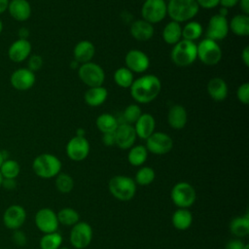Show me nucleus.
Instances as JSON below:
<instances>
[{
    "mask_svg": "<svg viewBox=\"0 0 249 249\" xmlns=\"http://www.w3.org/2000/svg\"><path fill=\"white\" fill-rule=\"evenodd\" d=\"M132 98L140 104H145L155 100L160 92V80L153 74L143 75L133 81L130 88Z\"/></svg>",
    "mask_w": 249,
    "mask_h": 249,
    "instance_id": "obj_1",
    "label": "nucleus"
},
{
    "mask_svg": "<svg viewBox=\"0 0 249 249\" xmlns=\"http://www.w3.org/2000/svg\"><path fill=\"white\" fill-rule=\"evenodd\" d=\"M60 160L50 153L38 155L32 161L33 172L42 179H51L61 172Z\"/></svg>",
    "mask_w": 249,
    "mask_h": 249,
    "instance_id": "obj_2",
    "label": "nucleus"
},
{
    "mask_svg": "<svg viewBox=\"0 0 249 249\" xmlns=\"http://www.w3.org/2000/svg\"><path fill=\"white\" fill-rule=\"evenodd\" d=\"M166 9L171 20L180 23L193 19L197 15L199 7L196 0H169Z\"/></svg>",
    "mask_w": 249,
    "mask_h": 249,
    "instance_id": "obj_3",
    "label": "nucleus"
},
{
    "mask_svg": "<svg viewBox=\"0 0 249 249\" xmlns=\"http://www.w3.org/2000/svg\"><path fill=\"white\" fill-rule=\"evenodd\" d=\"M108 189L111 195L118 200L127 201L135 196L136 183L129 176L116 175L109 180Z\"/></svg>",
    "mask_w": 249,
    "mask_h": 249,
    "instance_id": "obj_4",
    "label": "nucleus"
},
{
    "mask_svg": "<svg viewBox=\"0 0 249 249\" xmlns=\"http://www.w3.org/2000/svg\"><path fill=\"white\" fill-rule=\"evenodd\" d=\"M171 60L179 67H187L197 58L196 44L192 41L181 39L173 46L170 53Z\"/></svg>",
    "mask_w": 249,
    "mask_h": 249,
    "instance_id": "obj_5",
    "label": "nucleus"
},
{
    "mask_svg": "<svg viewBox=\"0 0 249 249\" xmlns=\"http://www.w3.org/2000/svg\"><path fill=\"white\" fill-rule=\"evenodd\" d=\"M172 202L178 208H189L196 199V192L195 188L188 182L176 183L170 192Z\"/></svg>",
    "mask_w": 249,
    "mask_h": 249,
    "instance_id": "obj_6",
    "label": "nucleus"
},
{
    "mask_svg": "<svg viewBox=\"0 0 249 249\" xmlns=\"http://www.w3.org/2000/svg\"><path fill=\"white\" fill-rule=\"evenodd\" d=\"M197 58L205 65L213 66L220 62L222 58V50L219 44L209 38L202 39L196 45Z\"/></svg>",
    "mask_w": 249,
    "mask_h": 249,
    "instance_id": "obj_7",
    "label": "nucleus"
},
{
    "mask_svg": "<svg viewBox=\"0 0 249 249\" xmlns=\"http://www.w3.org/2000/svg\"><path fill=\"white\" fill-rule=\"evenodd\" d=\"M78 76L89 88L102 86L105 81V72L103 68L92 61L82 63L78 68Z\"/></svg>",
    "mask_w": 249,
    "mask_h": 249,
    "instance_id": "obj_8",
    "label": "nucleus"
},
{
    "mask_svg": "<svg viewBox=\"0 0 249 249\" xmlns=\"http://www.w3.org/2000/svg\"><path fill=\"white\" fill-rule=\"evenodd\" d=\"M92 236L93 231L91 226L87 222L79 221L71 228L69 240L75 249H85L90 244Z\"/></svg>",
    "mask_w": 249,
    "mask_h": 249,
    "instance_id": "obj_9",
    "label": "nucleus"
},
{
    "mask_svg": "<svg viewBox=\"0 0 249 249\" xmlns=\"http://www.w3.org/2000/svg\"><path fill=\"white\" fill-rule=\"evenodd\" d=\"M142 18L152 24L160 22L167 15L164 0H145L141 8Z\"/></svg>",
    "mask_w": 249,
    "mask_h": 249,
    "instance_id": "obj_10",
    "label": "nucleus"
},
{
    "mask_svg": "<svg viewBox=\"0 0 249 249\" xmlns=\"http://www.w3.org/2000/svg\"><path fill=\"white\" fill-rule=\"evenodd\" d=\"M146 149L148 152L161 156L169 153L173 148L172 138L165 132L155 131L146 139Z\"/></svg>",
    "mask_w": 249,
    "mask_h": 249,
    "instance_id": "obj_11",
    "label": "nucleus"
},
{
    "mask_svg": "<svg viewBox=\"0 0 249 249\" xmlns=\"http://www.w3.org/2000/svg\"><path fill=\"white\" fill-rule=\"evenodd\" d=\"M34 222L37 229L43 233L57 231L59 225L56 213L49 207L39 209L35 214Z\"/></svg>",
    "mask_w": 249,
    "mask_h": 249,
    "instance_id": "obj_12",
    "label": "nucleus"
},
{
    "mask_svg": "<svg viewBox=\"0 0 249 249\" xmlns=\"http://www.w3.org/2000/svg\"><path fill=\"white\" fill-rule=\"evenodd\" d=\"M89 142L85 136H73L66 144V155L74 161L86 160L89 154Z\"/></svg>",
    "mask_w": 249,
    "mask_h": 249,
    "instance_id": "obj_13",
    "label": "nucleus"
},
{
    "mask_svg": "<svg viewBox=\"0 0 249 249\" xmlns=\"http://www.w3.org/2000/svg\"><path fill=\"white\" fill-rule=\"evenodd\" d=\"M26 216V210L23 206L12 204L7 207L3 213V224L11 231L19 230L25 223Z\"/></svg>",
    "mask_w": 249,
    "mask_h": 249,
    "instance_id": "obj_14",
    "label": "nucleus"
},
{
    "mask_svg": "<svg viewBox=\"0 0 249 249\" xmlns=\"http://www.w3.org/2000/svg\"><path fill=\"white\" fill-rule=\"evenodd\" d=\"M35 73L29 70L27 67L18 68L10 76L11 86L18 91L30 89L35 85Z\"/></svg>",
    "mask_w": 249,
    "mask_h": 249,
    "instance_id": "obj_15",
    "label": "nucleus"
},
{
    "mask_svg": "<svg viewBox=\"0 0 249 249\" xmlns=\"http://www.w3.org/2000/svg\"><path fill=\"white\" fill-rule=\"evenodd\" d=\"M229 21L226 17L219 14L212 16L208 21L206 29V38L214 41H221L228 36Z\"/></svg>",
    "mask_w": 249,
    "mask_h": 249,
    "instance_id": "obj_16",
    "label": "nucleus"
},
{
    "mask_svg": "<svg viewBox=\"0 0 249 249\" xmlns=\"http://www.w3.org/2000/svg\"><path fill=\"white\" fill-rule=\"evenodd\" d=\"M124 63L132 73H144L150 66V58L144 52L132 49L126 53Z\"/></svg>",
    "mask_w": 249,
    "mask_h": 249,
    "instance_id": "obj_17",
    "label": "nucleus"
},
{
    "mask_svg": "<svg viewBox=\"0 0 249 249\" xmlns=\"http://www.w3.org/2000/svg\"><path fill=\"white\" fill-rule=\"evenodd\" d=\"M136 132L132 124L122 123L119 124L117 129L115 130L116 145L122 150L130 149L136 140Z\"/></svg>",
    "mask_w": 249,
    "mask_h": 249,
    "instance_id": "obj_18",
    "label": "nucleus"
},
{
    "mask_svg": "<svg viewBox=\"0 0 249 249\" xmlns=\"http://www.w3.org/2000/svg\"><path fill=\"white\" fill-rule=\"evenodd\" d=\"M32 46L28 39H17L8 49V57L15 63H20L26 60L31 54Z\"/></svg>",
    "mask_w": 249,
    "mask_h": 249,
    "instance_id": "obj_19",
    "label": "nucleus"
},
{
    "mask_svg": "<svg viewBox=\"0 0 249 249\" xmlns=\"http://www.w3.org/2000/svg\"><path fill=\"white\" fill-rule=\"evenodd\" d=\"M7 12L17 21H26L32 13L31 5L27 0H10Z\"/></svg>",
    "mask_w": 249,
    "mask_h": 249,
    "instance_id": "obj_20",
    "label": "nucleus"
},
{
    "mask_svg": "<svg viewBox=\"0 0 249 249\" xmlns=\"http://www.w3.org/2000/svg\"><path fill=\"white\" fill-rule=\"evenodd\" d=\"M130 34L131 36L140 42H146L154 36V26L152 23L142 19L134 20L130 25Z\"/></svg>",
    "mask_w": 249,
    "mask_h": 249,
    "instance_id": "obj_21",
    "label": "nucleus"
},
{
    "mask_svg": "<svg viewBox=\"0 0 249 249\" xmlns=\"http://www.w3.org/2000/svg\"><path fill=\"white\" fill-rule=\"evenodd\" d=\"M133 126L137 137L146 140L153 132H155L156 121L151 114L142 113Z\"/></svg>",
    "mask_w": 249,
    "mask_h": 249,
    "instance_id": "obj_22",
    "label": "nucleus"
},
{
    "mask_svg": "<svg viewBox=\"0 0 249 249\" xmlns=\"http://www.w3.org/2000/svg\"><path fill=\"white\" fill-rule=\"evenodd\" d=\"M188 121V114L184 106L175 104L170 107L167 113V123L173 129L179 130L185 127Z\"/></svg>",
    "mask_w": 249,
    "mask_h": 249,
    "instance_id": "obj_23",
    "label": "nucleus"
},
{
    "mask_svg": "<svg viewBox=\"0 0 249 249\" xmlns=\"http://www.w3.org/2000/svg\"><path fill=\"white\" fill-rule=\"evenodd\" d=\"M95 53V47L92 42L89 40H82L78 42L73 50V56L79 63H86L91 61Z\"/></svg>",
    "mask_w": 249,
    "mask_h": 249,
    "instance_id": "obj_24",
    "label": "nucleus"
},
{
    "mask_svg": "<svg viewBox=\"0 0 249 249\" xmlns=\"http://www.w3.org/2000/svg\"><path fill=\"white\" fill-rule=\"evenodd\" d=\"M206 89L209 96L215 101H223L228 96V85L225 80L220 77L210 79Z\"/></svg>",
    "mask_w": 249,
    "mask_h": 249,
    "instance_id": "obj_25",
    "label": "nucleus"
},
{
    "mask_svg": "<svg viewBox=\"0 0 249 249\" xmlns=\"http://www.w3.org/2000/svg\"><path fill=\"white\" fill-rule=\"evenodd\" d=\"M108 97V90L103 86L89 88L85 92V101L89 106L98 107L103 104Z\"/></svg>",
    "mask_w": 249,
    "mask_h": 249,
    "instance_id": "obj_26",
    "label": "nucleus"
},
{
    "mask_svg": "<svg viewBox=\"0 0 249 249\" xmlns=\"http://www.w3.org/2000/svg\"><path fill=\"white\" fill-rule=\"evenodd\" d=\"M171 223L176 230L186 231L192 226L193 214L187 208H178L172 214Z\"/></svg>",
    "mask_w": 249,
    "mask_h": 249,
    "instance_id": "obj_27",
    "label": "nucleus"
},
{
    "mask_svg": "<svg viewBox=\"0 0 249 249\" xmlns=\"http://www.w3.org/2000/svg\"><path fill=\"white\" fill-rule=\"evenodd\" d=\"M229 29L236 36L247 37L249 35V16L235 15L229 22Z\"/></svg>",
    "mask_w": 249,
    "mask_h": 249,
    "instance_id": "obj_28",
    "label": "nucleus"
},
{
    "mask_svg": "<svg viewBox=\"0 0 249 249\" xmlns=\"http://www.w3.org/2000/svg\"><path fill=\"white\" fill-rule=\"evenodd\" d=\"M230 231L231 232L236 236L237 238L239 237H244L248 235L249 233V214L246 212L242 216H236L231 219L230 222Z\"/></svg>",
    "mask_w": 249,
    "mask_h": 249,
    "instance_id": "obj_29",
    "label": "nucleus"
},
{
    "mask_svg": "<svg viewBox=\"0 0 249 249\" xmlns=\"http://www.w3.org/2000/svg\"><path fill=\"white\" fill-rule=\"evenodd\" d=\"M162 39L168 45L174 46L178 43L182 39V27L180 23L174 20L166 23L162 30Z\"/></svg>",
    "mask_w": 249,
    "mask_h": 249,
    "instance_id": "obj_30",
    "label": "nucleus"
},
{
    "mask_svg": "<svg viewBox=\"0 0 249 249\" xmlns=\"http://www.w3.org/2000/svg\"><path fill=\"white\" fill-rule=\"evenodd\" d=\"M96 127L102 133L115 132L119 125V121L115 116L109 113H103L96 118Z\"/></svg>",
    "mask_w": 249,
    "mask_h": 249,
    "instance_id": "obj_31",
    "label": "nucleus"
},
{
    "mask_svg": "<svg viewBox=\"0 0 249 249\" xmlns=\"http://www.w3.org/2000/svg\"><path fill=\"white\" fill-rule=\"evenodd\" d=\"M127 160L133 166H141L148 159V151L143 145H133L128 149Z\"/></svg>",
    "mask_w": 249,
    "mask_h": 249,
    "instance_id": "obj_32",
    "label": "nucleus"
},
{
    "mask_svg": "<svg viewBox=\"0 0 249 249\" xmlns=\"http://www.w3.org/2000/svg\"><path fill=\"white\" fill-rule=\"evenodd\" d=\"M58 223L65 227H73L80 221V214L71 207H64L60 209L57 213Z\"/></svg>",
    "mask_w": 249,
    "mask_h": 249,
    "instance_id": "obj_33",
    "label": "nucleus"
},
{
    "mask_svg": "<svg viewBox=\"0 0 249 249\" xmlns=\"http://www.w3.org/2000/svg\"><path fill=\"white\" fill-rule=\"evenodd\" d=\"M114 82L117 86L124 89H129L134 81L133 73L126 67L118 68L113 75Z\"/></svg>",
    "mask_w": 249,
    "mask_h": 249,
    "instance_id": "obj_34",
    "label": "nucleus"
},
{
    "mask_svg": "<svg viewBox=\"0 0 249 249\" xmlns=\"http://www.w3.org/2000/svg\"><path fill=\"white\" fill-rule=\"evenodd\" d=\"M0 173L3 178L17 179L20 173V165L16 160L7 159L0 166Z\"/></svg>",
    "mask_w": 249,
    "mask_h": 249,
    "instance_id": "obj_35",
    "label": "nucleus"
},
{
    "mask_svg": "<svg viewBox=\"0 0 249 249\" xmlns=\"http://www.w3.org/2000/svg\"><path fill=\"white\" fill-rule=\"evenodd\" d=\"M202 34V26L199 22L195 20L188 21L184 27H182V38L188 41L195 42Z\"/></svg>",
    "mask_w": 249,
    "mask_h": 249,
    "instance_id": "obj_36",
    "label": "nucleus"
},
{
    "mask_svg": "<svg viewBox=\"0 0 249 249\" xmlns=\"http://www.w3.org/2000/svg\"><path fill=\"white\" fill-rule=\"evenodd\" d=\"M62 244V236L59 232L44 233L39 241L40 249H58Z\"/></svg>",
    "mask_w": 249,
    "mask_h": 249,
    "instance_id": "obj_37",
    "label": "nucleus"
},
{
    "mask_svg": "<svg viewBox=\"0 0 249 249\" xmlns=\"http://www.w3.org/2000/svg\"><path fill=\"white\" fill-rule=\"evenodd\" d=\"M156 178L155 170L150 166H141L135 173L134 181L136 185L148 186L154 182Z\"/></svg>",
    "mask_w": 249,
    "mask_h": 249,
    "instance_id": "obj_38",
    "label": "nucleus"
},
{
    "mask_svg": "<svg viewBox=\"0 0 249 249\" xmlns=\"http://www.w3.org/2000/svg\"><path fill=\"white\" fill-rule=\"evenodd\" d=\"M55 188L61 194H68L74 188V180L72 176L67 173L60 172L55 176Z\"/></svg>",
    "mask_w": 249,
    "mask_h": 249,
    "instance_id": "obj_39",
    "label": "nucleus"
},
{
    "mask_svg": "<svg viewBox=\"0 0 249 249\" xmlns=\"http://www.w3.org/2000/svg\"><path fill=\"white\" fill-rule=\"evenodd\" d=\"M141 114H142L141 107L138 104L132 103L125 107L123 113V118L124 120V123L133 125L135 122L139 119Z\"/></svg>",
    "mask_w": 249,
    "mask_h": 249,
    "instance_id": "obj_40",
    "label": "nucleus"
},
{
    "mask_svg": "<svg viewBox=\"0 0 249 249\" xmlns=\"http://www.w3.org/2000/svg\"><path fill=\"white\" fill-rule=\"evenodd\" d=\"M44 64L43 57L39 54H30L27 58V68L32 72H36L42 68Z\"/></svg>",
    "mask_w": 249,
    "mask_h": 249,
    "instance_id": "obj_41",
    "label": "nucleus"
},
{
    "mask_svg": "<svg viewBox=\"0 0 249 249\" xmlns=\"http://www.w3.org/2000/svg\"><path fill=\"white\" fill-rule=\"evenodd\" d=\"M236 97L238 101L244 105L249 103V84L247 82L241 84L236 89Z\"/></svg>",
    "mask_w": 249,
    "mask_h": 249,
    "instance_id": "obj_42",
    "label": "nucleus"
},
{
    "mask_svg": "<svg viewBox=\"0 0 249 249\" xmlns=\"http://www.w3.org/2000/svg\"><path fill=\"white\" fill-rule=\"evenodd\" d=\"M12 239H13L14 243L17 244L18 246H24L27 242V237H26L25 233L22 231H20V229L14 231Z\"/></svg>",
    "mask_w": 249,
    "mask_h": 249,
    "instance_id": "obj_43",
    "label": "nucleus"
},
{
    "mask_svg": "<svg viewBox=\"0 0 249 249\" xmlns=\"http://www.w3.org/2000/svg\"><path fill=\"white\" fill-rule=\"evenodd\" d=\"M245 243L241 241L239 238H232L227 242L225 249H242Z\"/></svg>",
    "mask_w": 249,
    "mask_h": 249,
    "instance_id": "obj_44",
    "label": "nucleus"
},
{
    "mask_svg": "<svg viewBox=\"0 0 249 249\" xmlns=\"http://www.w3.org/2000/svg\"><path fill=\"white\" fill-rule=\"evenodd\" d=\"M198 7L203 9H213L219 5V0H196Z\"/></svg>",
    "mask_w": 249,
    "mask_h": 249,
    "instance_id": "obj_45",
    "label": "nucleus"
},
{
    "mask_svg": "<svg viewBox=\"0 0 249 249\" xmlns=\"http://www.w3.org/2000/svg\"><path fill=\"white\" fill-rule=\"evenodd\" d=\"M102 142L105 146L111 147L116 145V139H115V132H107L102 133Z\"/></svg>",
    "mask_w": 249,
    "mask_h": 249,
    "instance_id": "obj_46",
    "label": "nucleus"
},
{
    "mask_svg": "<svg viewBox=\"0 0 249 249\" xmlns=\"http://www.w3.org/2000/svg\"><path fill=\"white\" fill-rule=\"evenodd\" d=\"M17 186H18V183H17L16 179H6V178H3L2 187L1 188H4L7 191H13V190H15L17 188Z\"/></svg>",
    "mask_w": 249,
    "mask_h": 249,
    "instance_id": "obj_47",
    "label": "nucleus"
},
{
    "mask_svg": "<svg viewBox=\"0 0 249 249\" xmlns=\"http://www.w3.org/2000/svg\"><path fill=\"white\" fill-rule=\"evenodd\" d=\"M239 0H219V5H221V7L226 8V9H230V8H233L238 4Z\"/></svg>",
    "mask_w": 249,
    "mask_h": 249,
    "instance_id": "obj_48",
    "label": "nucleus"
},
{
    "mask_svg": "<svg viewBox=\"0 0 249 249\" xmlns=\"http://www.w3.org/2000/svg\"><path fill=\"white\" fill-rule=\"evenodd\" d=\"M241 60L243 64L248 67L249 66V46H246L241 52Z\"/></svg>",
    "mask_w": 249,
    "mask_h": 249,
    "instance_id": "obj_49",
    "label": "nucleus"
},
{
    "mask_svg": "<svg viewBox=\"0 0 249 249\" xmlns=\"http://www.w3.org/2000/svg\"><path fill=\"white\" fill-rule=\"evenodd\" d=\"M239 8L242 11V14L249 15V0H239Z\"/></svg>",
    "mask_w": 249,
    "mask_h": 249,
    "instance_id": "obj_50",
    "label": "nucleus"
},
{
    "mask_svg": "<svg viewBox=\"0 0 249 249\" xmlns=\"http://www.w3.org/2000/svg\"><path fill=\"white\" fill-rule=\"evenodd\" d=\"M18 33V38L20 39H27V37L29 36V30L26 27H21Z\"/></svg>",
    "mask_w": 249,
    "mask_h": 249,
    "instance_id": "obj_51",
    "label": "nucleus"
},
{
    "mask_svg": "<svg viewBox=\"0 0 249 249\" xmlns=\"http://www.w3.org/2000/svg\"><path fill=\"white\" fill-rule=\"evenodd\" d=\"M9 1L10 0H0V15H2L3 13H5L7 11Z\"/></svg>",
    "mask_w": 249,
    "mask_h": 249,
    "instance_id": "obj_52",
    "label": "nucleus"
},
{
    "mask_svg": "<svg viewBox=\"0 0 249 249\" xmlns=\"http://www.w3.org/2000/svg\"><path fill=\"white\" fill-rule=\"evenodd\" d=\"M6 154H7L6 151H3V150L0 149V166H1V164L3 163V161L8 159V157H7Z\"/></svg>",
    "mask_w": 249,
    "mask_h": 249,
    "instance_id": "obj_53",
    "label": "nucleus"
},
{
    "mask_svg": "<svg viewBox=\"0 0 249 249\" xmlns=\"http://www.w3.org/2000/svg\"><path fill=\"white\" fill-rule=\"evenodd\" d=\"M79 64H80V63H79L78 61H76L75 59H73V60L70 61V67H71L72 69H78L79 66H80Z\"/></svg>",
    "mask_w": 249,
    "mask_h": 249,
    "instance_id": "obj_54",
    "label": "nucleus"
},
{
    "mask_svg": "<svg viewBox=\"0 0 249 249\" xmlns=\"http://www.w3.org/2000/svg\"><path fill=\"white\" fill-rule=\"evenodd\" d=\"M76 135L77 136H85L86 135V130L82 127H79L77 130H76Z\"/></svg>",
    "mask_w": 249,
    "mask_h": 249,
    "instance_id": "obj_55",
    "label": "nucleus"
},
{
    "mask_svg": "<svg viewBox=\"0 0 249 249\" xmlns=\"http://www.w3.org/2000/svg\"><path fill=\"white\" fill-rule=\"evenodd\" d=\"M219 15H221V16H223V17H227V15H228V9L221 7V10H220Z\"/></svg>",
    "mask_w": 249,
    "mask_h": 249,
    "instance_id": "obj_56",
    "label": "nucleus"
},
{
    "mask_svg": "<svg viewBox=\"0 0 249 249\" xmlns=\"http://www.w3.org/2000/svg\"><path fill=\"white\" fill-rule=\"evenodd\" d=\"M2 31H3V22H2V20L0 19V35H1Z\"/></svg>",
    "mask_w": 249,
    "mask_h": 249,
    "instance_id": "obj_57",
    "label": "nucleus"
},
{
    "mask_svg": "<svg viewBox=\"0 0 249 249\" xmlns=\"http://www.w3.org/2000/svg\"><path fill=\"white\" fill-rule=\"evenodd\" d=\"M2 181H3V177H2V175H1V173H0V189H1V187H2Z\"/></svg>",
    "mask_w": 249,
    "mask_h": 249,
    "instance_id": "obj_58",
    "label": "nucleus"
},
{
    "mask_svg": "<svg viewBox=\"0 0 249 249\" xmlns=\"http://www.w3.org/2000/svg\"><path fill=\"white\" fill-rule=\"evenodd\" d=\"M242 249H249V245L247 243H245V245H244V247Z\"/></svg>",
    "mask_w": 249,
    "mask_h": 249,
    "instance_id": "obj_59",
    "label": "nucleus"
},
{
    "mask_svg": "<svg viewBox=\"0 0 249 249\" xmlns=\"http://www.w3.org/2000/svg\"><path fill=\"white\" fill-rule=\"evenodd\" d=\"M58 249H70V248H68V247H66V246H60Z\"/></svg>",
    "mask_w": 249,
    "mask_h": 249,
    "instance_id": "obj_60",
    "label": "nucleus"
}]
</instances>
